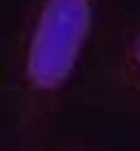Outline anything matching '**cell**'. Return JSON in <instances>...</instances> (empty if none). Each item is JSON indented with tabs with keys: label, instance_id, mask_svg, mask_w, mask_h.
<instances>
[{
	"label": "cell",
	"instance_id": "obj_1",
	"mask_svg": "<svg viewBox=\"0 0 140 151\" xmlns=\"http://www.w3.org/2000/svg\"><path fill=\"white\" fill-rule=\"evenodd\" d=\"M90 0H44L34 37L30 70L42 86L61 82L86 38Z\"/></svg>",
	"mask_w": 140,
	"mask_h": 151
},
{
	"label": "cell",
	"instance_id": "obj_2",
	"mask_svg": "<svg viewBox=\"0 0 140 151\" xmlns=\"http://www.w3.org/2000/svg\"><path fill=\"white\" fill-rule=\"evenodd\" d=\"M134 58H135L138 67L140 68V35L138 37V39L135 42V47H134Z\"/></svg>",
	"mask_w": 140,
	"mask_h": 151
}]
</instances>
